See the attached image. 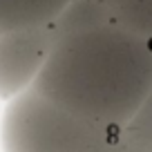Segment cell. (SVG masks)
Returning a JSON list of instances; mask_svg holds the SVG:
<instances>
[{
  "instance_id": "obj_5",
  "label": "cell",
  "mask_w": 152,
  "mask_h": 152,
  "mask_svg": "<svg viewBox=\"0 0 152 152\" xmlns=\"http://www.w3.org/2000/svg\"><path fill=\"white\" fill-rule=\"evenodd\" d=\"M114 23L112 9L96 0H69V5L58 14V18L52 23L56 38L67 36V34L85 31V29H94L101 25Z\"/></svg>"
},
{
  "instance_id": "obj_6",
  "label": "cell",
  "mask_w": 152,
  "mask_h": 152,
  "mask_svg": "<svg viewBox=\"0 0 152 152\" xmlns=\"http://www.w3.org/2000/svg\"><path fill=\"white\" fill-rule=\"evenodd\" d=\"M116 148L130 152H152V90L119 130Z\"/></svg>"
},
{
  "instance_id": "obj_7",
  "label": "cell",
  "mask_w": 152,
  "mask_h": 152,
  "mask_svg": "<svg viewBox=\"0 0 152 152\" xmlns=\"http://www.w3.org/2000/svg\"><path fill=\"white\" fill-rule=\"evenodd\" d=\"M112 16L121 27L152 40V0H123Z\"/></svg>"
},
{
  "instance_id": "obj_4",
  "label": "cell",
  "mask_w": 152,
  "mask_h": 152,
  "mask_svg": "<svg viewBox=\"0 0 152 152\" xmlns=\"http://www.w3.org/2000/svg\"><path fill=\"white\" fill-rule=\"evenodd\" d=\"M69 0H0V31L31 25H49Z\"/></svg>"
},
{
  "instance_id": "obj_8",
  "label": "cell",
  "mask_w": 152,
  "mask_h": 152,
  "mask_svg": "<svg viewBox=\"0 0 152 152\" xmlns=\"http://www.w3.org/2000/svg\"><path fill=\"white\" fill-rule=\"evenodd\" d=\"M96 2H101V5H105V7H110V9H116V7L121 5V2H123V0H96Z\"/></svg>"
},
{
  "instance_id": "obj_3",
  "label": "cell",
  "mask_w": 152,
  "mask_h": 152,
  "mask_svg": "<svg viewBox=\"0 0 152 152\" xmlns=\"http://www.w3.org/2000/svg\"><path fill=\"white\" fill-rule=\"evenodd\" d=\"M56 45L49 25H31L0 31V99H16L29 90Z\"/></svg>"
},
{
  "instance_id": "obj_2",
  "label": "cell",
  "mask_w": 152,
  "mask_h": 152,
  "mask_svg": "<svg viewBox=\"0 0 152 152\" xmlns=\"http://www.w3.org/2000/svg\"><path fill=\"white\" fill-rule=\"evenodd\" d=\"M2 141L16 152H99L116 148L119 134L76 116L31 85L11 99L2 119Z\"/></svg>"
},
{
  "instance_id": "obj_1",
  "label": "cell",
  "mask_w": 152,
  "mask_h": 152,
  "mask_svg": "<svg viewBox=\"0 0 152 152\" xmlns=\"http://www.w3.org/2000/svg\"><path fill=\"white\" fill-rule=\"evenodd\" d=\"M34 87L119 134L152 90V40L119 23L61 36Z\"/></svg>"
}]
</instances>
